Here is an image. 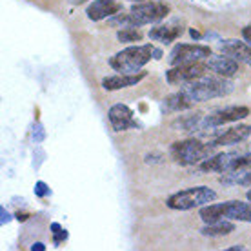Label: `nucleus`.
I'll return each instance as SVG.
<instances>
[{
    "label": "nucleus",
    "instance_id": "dca6fc26",
    "mask_svg": "<svg viewBox=\"0 0 251 251\" xmlns=\"http://www.w3.org/2000/svg\"><path fill=\"white\" fill-rule=\"evenodd\" d=\"M250 135H251V126L240 124V126H235V127H229L227 131L220 133L219 137L215 138L211 144H213L215 148L233 146V144H239V142H244Z\"/></svg>",
    "mask_w": 251,
    "mask_h": 251
},
{
    "label": "nucleus",
    "instance_id": "393cba45",
    "mask_svg": "<svg viewBox=\"0 0 251 251\" xmlns=\"http://www.w3.org/2000/svg\"><path fill=\"white\" fill-rule=\"evenodd\" d=\"M53 237H55V239H53V242H55V246H58V244H60V242H62V240L68 239V231H66V229H60V231H58V233H53Z\"/></svg>",
    "mask_w": 251,
    "mask_h": 251
},
{
    "label": "nucleus",
    "instance_id": "5701e85b",
    "mask_svg": "<svg viewBox=\"0 0 251 251\" xmlns=\"http://www.w3.org/2000/svg\"><path fill=\"white\" fill-rule=\"evenodd\" d=\"M44 138H46L44 126L40 124V122H37L35 127H33V140H35V142H44Z\"/></svg>",
    "mask_w": 251,
    "mask_h": 251
},
{
    "label": "nucleus",
    "instance_id": "c9c22d12",
    "mask_svg": "<svg viewBox=\"0 0 251 251\" xmlns=\"http://www.w3.org/2000/svg\"><path fill=\"white\" fill-rule=\"evenodd\" d=\"M129 2H146V0H129Z\"/></svg>",
    "mask_w": 251,
    "mask_h": 251
},
{
    "label": "nucleus",
    "instance_id": "a878e982",
    "mask_svg": "<svg viewBox=\"0 0 251 251\" xmlns=\"http://www.w3.org/2000/svg\"><path fill=\"white\" fill-rule=\"evenodd\" d=\"M9 220H11V215L7 213L6 207L2 206V207H0V224H2V226H6Z\"/></svg>",
    "mask_w": 251,
    "mask_h": 251
},
{
    "label": "nucleus",
    "instance_id": "c756f323",
    "mask_svg": "<svg viewBox=\"0 0 251 251\" xmlns=\"http://www.w3.org/2000/svg\"><path fill=\"white\" fill-rule=\"evenodd\" d=\"M189 35H191V38H195V40H201L202 38V35H201V31H197V29H189Z\"/></svg>",
    "mask_w": 251,
    "mask_h": 251
},
{
    "label": "nucleus",
    "instance_id": "9b49d317",
    "mask_svg": "<svg viewBox=\"0 0 251 251\" xmlns=\"http://www.w3.org/2000/svg\"><path fill=\"white\" fill-rule=\"evenodd\" d=\"M220 51L227 55V57L235 58L237 62L246 64L251 68V46L248 42H240L237 38H229V40H222L219 44Z\"/></svg>",
    "mask_w": 251,
    "mask_h": 251
},
{
    "label": "nucleus",
    "instance_id": "412c9836",
    "mask_svg": "<svg viewBox=\"0 0 251 251\" xmlns=\"http://www.w3.org/2000/svg\"><path fill=\"white\" fill-rule=\"evenodd\" d=\"M117 40L124 42V44H131V42H140L142 40V33L135 29V27H122L117 33Z\"/></svg>",
    "mask_w": 251,
    "mask_h": 251
},
{
    "label": "nucleus",
    "instance_id": "0eeeda50",
    "mask_svg": "<svg viewBox=\"0 0 251 251\" xmlns=\"http://www.w3.org/2000/svg\"><path fill=\"white\" fill-rule=\"evenodd\" d=\"M207 64L202 62H191V64H180V66H171V69L166 71V80L171 86H184L189 82H195L207 75Z\"/></svg>",
    "mask_w": 251,
    "mask_h": 251
},
{
    "label": "nucleus",
    "instance_id": "39448f33",
    "mask_svg": "<svg viewBox=\"0 0 251 251\" xmlns=\"http://www.w3.org/2000/svg\"><path fill=\"white\" fill-rule=\"evenodd\" d=\"M217 199V193L206 186H197V188H188L182 191H176L166 201V206L175 211H189L195 207H202L206 204H211Z\"/></svg>",
    "mask_w": 251,
    "mask_h": 251
},
{
    "label": "nucleus",
    "instance_id": "f8f14e48",
    "mask_svg": "<svg viewBox=\"0 0 251 251\" xmlns=\"http://www.w3.org/2000/svg\"><path fill=\"white\" fill-rule=\"evenodd\" d=\"M120 11H122V4L117 0H93L86 9L88 19L93 20V22L109 19V17H113Z\"/></svg>",
    "mask_w": 251,
    "mask_h": 251
},
{
    "label": "nucleus",
    "instance_id": "4468645a",
    "mask_svg": "<svg viewBox=\"0 0 251 251\" xmlns=\"http://www.w3.org/2000/svg\"><path fill=\"white\" fill-rule=\"evenodd\" d=\"M239 157V153H219V155H211L209 158L206 160H202L199 166H201V171L204 173H226V171H231L233 168V162L237 160Z\"/></svg>",
    "mask_w": 251,
    "mask_h": 251
},
{
    "label": "nucleus",
    "instance_id": "ddd939ff",
    "mask_svg": "<svg viewBox=\"0 0 251 251\" xmlns=\"http://www.w3.org/2000/svg\"><path fill=\"white\" fill-rule=\"evenodd\" d=\"M146 71H138V73H117V75H109L102 78V88L106 91H117L122 88H131L137 86L138 82L146 78Z\"/></svg>",
    "mask_w": 251,
    "mask_h": 251
},
{
    "label": "nucleus",
    "instance_id": "f257e3e1",
    "mask_svg": "<svg viewBox=\"0 0 251 251\" xmlns=\"http://www.w3.org/2000/svg\"><path fill=\"white\" fill-rule=\"evenodd\" d=\"M235 89L233 82H229L227 78H213V76H202L199 80L184 84L180 91H182L189 100L197 104V102H207L217 97H226Z\"/></svg>",
    "mask_w": 251,
    "mask_h": 251
},
{
    "label": "nucleus",
    "instance_id": "c85d7f7f",
    "mask_svg": "<svg viewBox=\"0 0 251 251\" xmlns=\"http://www.w3.org/2000/svg\"><path fill=\"white\" fill-rule=\"evenodd\" d=\"M31 251H46V244H42V242H35V244L31 246Z\"/></svg>",
    "mask_w": 251,
    "mask_h": 251
},
{
    "label": "nucleus",
    "instance_id": "f704fd0d",
    "mask_svg": "<svg viewBox=\"0 0 251 251\" xmlns=\"http://www.w3.org/2000/svg\"><path fill=\"white\" fill-rule=\"evenodd\" d=\"M246 197H248V201L251 202V189H250V191H248V195H246Z\"/></svg>",
    "mask_w": 251,
    "mask_h": 251
},
{
    "label": "nucleus",
    "instance_id": "2eb2a0df",
    "mask_svg": "<svg viewBox=\"0 0 251 251\" xmlns=\"http://www.w3.org/2000/svg\"><path fill=\"white\" fill-rule=\"evenodd\" d=\"M207 68L215 71L219 76H224V78H231L239 73V64L235 58L227 57V55H211V57L207 58Z\"/></svg>",
    "mask_w": 251,
    "mask_h": 251
},
{
    "label": "nucleus",
    "instance_id": "2f4dec72",
    "mask_svg": "<svg viewBox=\"0 0 251 251\" xmlns=\"http://www.w3.org/2000/svg\"><path fill=\"white\" fill-rule=\"evenodd\" d=\"M60 229H62L60 224H57V222H53V224H51V233H58Z\"/></svg>",
    "mask_w": 251,
    "mask_h": 251
},
{
    "label": "nucleus",
    "instance_id": "4be33fe9",
    "mask_svg": "<svg viewBox=\"0 0 251 251\" xmlns=\"http://www.w3.org/2000/svg\"><path fill=\"white\" fill-rule=\"evenodd\" d=\"M231 171H251V153L239 155V157H237V160L233 162Z\"/></svg>",
    "mask_w": 251,
    "mask_h": 251
},
{
    "label": "nucleus",
    "instance_id": "bb28decb",
    "mask_svg": "<svg viewBox=\"0 0 251 251\" xmlns=\"http://www.w3.org/2000/svg\"><path fill=\"white\" fill-rule=\"evenodd\" d=\"M242 37H244V40L248 42V44L251 46V24L246 25L244 29H242Z\"/></svg>",
    "mask_w": 251,
    "mask_h": 251
},
{
    "label": "nucleus",
    "instance_id": "6e6552de",
    "mask_svg": "<svg viewBox=\"0 0 251 251\" xmlns=\"http://www.w3.org/2000/svg\"><path fill=\"white\" fill-rule=\"evenodd\" d=\"M213 55L209 46L202 44H178L173 48L170 53L168 62L170 66H180V64H191V62H201L204 58H209Z\"/></svg>",
    "mask_w": 251,
    "mask_h": 251
},
{
    "label": "nucleus",
    "instance_id": "7c9ffc66",
    "mask_svg": "<svg viewBox=\"0 0 251 251\" xmlns=\"http://www.w3.org/2000/svg\"><path fill=\"white\" fill-rule=\"evenodd\" d=\"M27 217H29V215H27V213H20V211H19L17 215H15V219L20 220V222H24V220H27Z\"/></svg>",
    "mask_w": 251,
    "mask_h": 251
},
{
    "label": "nucleus",
    "instance_id": "7ed1b4c3",
    "mask_svg": "<svg viewBox=\"0 0 251 251\" xmlns=\"http://www.w3.org/2000/svg\"><path fill=\"white\" fill-rule=\"evenodd\" d=\"M153 51L151 44L129 46L109 58V66L119 73H138L153 58Z\"/></svg>",
    "mask_w": 251,
    "mask_h": 251
},
{
    "label": "nucleus",
    "instance_id": "f3484780",
    "mask_svg": "<svg viewBox=\"0 0 251 251\" xmlns=\"http://www.w3.org/2000/svg\"><path fill=\"white\" fill-rule=\"evenodd\" d=\"M182 25L178 24H160L157 27H153L150 31V38L155 40V42H160V44H171L175 42L176 38L182 35Z\"/></svg>",
    "mask_w": 251,
    "mask_h": 251
},
{
    "label": "nucleus",
    "instance_id": "1a4fd4ad",
    "mask_svg": "<svg viewBox=\"0 0 251 251\" xmlns=\"http://www.w3.org/2000/svg\"><path fill=\"white\" fill-rule=\"evenodd\" d=\"M250 115V107L246 106H229L224 109H217L211 115H207L204 119V127H220V126L227 124V122H237L242 120Z\"/></svg>",
    "mask_w": 251,
    "mask_h": 251
},
{
    "label": "nucleus",
    "instance_id": "f03ea898",
    "mask_svg": "<svg viewBox=\"0 0 251 251\" xmlns=\"http://www.w3.org/2000/svg\"><path fill=\"white\" fill-rule=\"evenodd\" d=\"M201 219L206 224L219 222V220L251 222V202L227 201L220 204H206L201 207Z\"/></svg>",
    "mask_w": 251,
    "mask_h": 251
},
{
    "label": "nucleus",
    "instance_id": "423d86ee",
    "mask_svg": "<svg viewBox=\"0 0 251 251\" xmlns=\"http://www.w3.org/2000/svg\"><path fill=\"white\" fill-rule=\"evenodd\" d=\"M170 13V6L166 2H138L131 7L129 19L131 27H142L148 24H157L164 20Z\"/></svg>",
    "mask_w": 251,
    "mask_h": 251
},
{
    "label": "nucleus",
    "instance_id": "9d476101",
    "mask_svg": "<svg viewBox=\"0 0 251 251\" xmlns=\"http://www.w3.org/2000/svg\"><path fill=\"white\" fill-rule=\"evenodd\" d=\"M133 109L127 107L126 104H115V106L109 107L107 111V119L111 122L115 131H126L129 127H137V122L133 119Z\"/></svg>",
    "mask_w": 251,
    "mask_h": 251
},
{
    "label": "nucleus",
    "instance_id": "473e14b6",
    "mask_svg": "<svg viewBox=\"0 0 251 251\" xmlns=\"http://www.w3.org/2000/svg\"><path fill=\"white\" fill-rule=\"evenodd\" d=\"M246 250V248H244V246H231V248H227V251H244Z\"/></svg>",
    "mask_w": 251,
    "mask_h": 251
},
{
    "label": "nucleus",
    "instance_id": "aec40b11",
    "mask_svg": "<svg viewBox=\"0 0 251 251\" xmlns=\"http://www.w3.org/2000/svg\"><path fill=\"white\" fill-rule=\"evenodd\" d=\"M164 104L168 107V111H186V109H189V107L193 106V102L189 100L182 91L170 95V97L164 100Z\"/></svg>",
    "mask_w": 251,
    "mask_h": 251
},
{
    "label": "nucleus",
    "instance_id": "cd10ccee",
    "mask_svg": "<svg viewBox=\"0 0 251 251\" xmlns=\"http://www.w3.org/2000/svg\"><path fill=\"white\" fill-rule=\"evenodd\" d=\"M146 162L148 164L162 162V157H160V155H146Z\"/></svg>",
    "mask_w": 251,
    "mask_h": 251
},
{
    "label": "nucleus",
    "instance_id": "6ab92c4d",
    "mask_svg": "<svg viewBox=\"0 0 251 251\" xmlns=\"http://www.w3.org/2000/svg\"><path fill=\"white\" fill-rule=\"evenodd\" d=\"M219 180L224 186H251V171H226Z\"/></svg>",
    "mask_w": 251,
    "mask_h": 251
},
{
    "label": "nucleus",
    "instance_id": "20e7f679",
    "mask_svg": "<svg viewBox=\"0 0 251 251\" xmlns=\"http://www.w3.org/2000/svg\"><path fill=\"white\" fill-rule=\"evenodd\" d=\"M217 150L213 144H204L197 138H188V140H178L171 146V158L180 166H195L201 164L213 155Z\"/></svg>",
    "mask_w": 251,
    "mask_h": 251
},
{
    "label": "nucleus",
    "instance_id": "b1692460",
    "mask_svg": "<svg viewBox=\"0 0 251 251\" xmlns=\"http://www.w3.org/2000/svg\"><path fill=\"white\" fill-rule=\"evenodd\" d=\"M35 195H37V197H40V199H44V197L51 195V189L48 188V184H46V182L38 180V182L35 184Z\"/></svg>",
    "mask_w": 251,
    "mask_h": 251
},
{
    "label": "nucleus",
    "instance_id": "72a5a7b5",
    "mask_svg": "<svg viewBox=\"0 0 251 251\" xmlns=\"http://www.w3.org/2000/svg\"><path fill=\"white\" fill-rule=\"evenodd\" d=\"M153 58H155V60H160V58H162V51H160V50L153 51Z\"/></svg>",
    "mask_w": 251,
    "mask_h": 251
},
{
    "label": "nucleus",
    "instance_id": "a211bd4d",
    "mask_svg": "<svg viewBox=\"0 0 251 251\" xmlns=\"http://www.w3.org/2000/svg\"><path fill=\"white\" fill-rule=\"evenodd\" d=\"M231 231H235V224L229 220H219V222H211L202 227L201 233L204 237H224L229 235Z\"/></svg>",
    "mask_w": 251,
    "mask_h": 251
}]
</instances>
